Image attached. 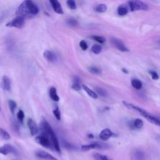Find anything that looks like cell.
<instances>
[{
  "mask_svg": "<svg viewBox=\"0 0 160 160\" xmlns=\"http://www.w3.org/2000/svg\"><path fill=\"white\" fill-rule=\"evenodd\" d=\"M39 13V8L32 1L26 0L20 4L16 10V15L24 18L36 15Z\"/></svg>",
  "mask_w": 160,
  "mask_h": 160,
  "instance_id": "1",
  "label": "cell"
},
{
  "mask_svg": "<svg viewBox=\"0 0 160 160\" xmlns=\"http://www.w3.org/2000/svg\"><path fill=\"white\" fill-rule=\"evenodd\" d=\"M41 124L42 129L44 132V134L46 135H47L50 139L52 145H53V147L55 149V150L58 153H61V148H60L58 139L54 131H53V128H51V125L45 119H43L42 120Z\"/></svg>",
  "mask_w": 160,
  "mask_h": 160,
  "instance_id": "2",
  "label": "cell"
},
{
  "mask_svg": "<svg viewBox=\"0 0 160 160\" xmlns=\"http://www.w3.org/2000/svg\"><path fill=\"white\" fill-rule=\"evenodd\" d=\"M24 23L25 18L21 16H18L15 18L12 19L11 21L6 23V26L10 28H16L21 29L24 26Z\"/></svg>",
  "mask_w": 160,
  "mask_h": 160,
  "instance_id": "3",
  "label": "cell"
},
{
  "mask_svg": "<svg viewBox=\"0 0 160 160\" xmlns=\"http://www.w3.org/2000/svg\"><path fill=\"white\" fill-rule=\"evenodd\" d=\"M128 6L131 11L148 10V6L141 1H131L128 2Z\"/></svg>",
  "mask_w": 160,
  "mask_h": 160,
  "instance_id": "4",
  "label": "cell"
},
{
  "mask_svg": "<svg viewBox=\"0 0 160 160\" xmlns=\"http://www.w3.org/2000/svg\"><path fill=\"white\" fill-rule=\"evenodd\" d=\"M108 148V145L99 142H93L90 144H85L81 146V150L83 151H87L91 150H104Z\"/></svg>",
  "mask_w": 160,
  "mask_h": 160,
  "instance_id": "5",
  "label": "cell"
},
{
  "mask_svg": "<svg viewBox=\"0 0 160 160\" xmlns=\"http://www.w3.org/2000/svg\"><path fill=\"white\" fill-rule=\"evenodd\" d=\"M35 141L38 144L41 145L44 148H51L53 147V145H52L50 139L47 135H46L45 134H43L42 135H40V136L36 137Z\"/></svg>",
  "mask_w": 160,
  "mask_h": 160,
  "instance_id": "6",
  "label": "cell"
},
{
  "mask_svg": "<svg viewBox=\"0 0 160 160\" xmlns=\"http://www.w3.org/2000/svg\"><path fill=\"white\" fill-rule=\"evenodd\" d=\"M110 41L111 44L119 51H123V52H126L129 51L128 48L126 47L124 43L122 41L121 39H120L119 38H111L110 39Z\"/></svg>",
  "mask_w": 160,
  "mask_h": 160,
  "instance_id": "7",
  "label": "cell"
},
{
  "mask_svg": "<svg viewBox=\"0 0 160 160\" xmlns=\"http://www.w3.org/2000/svg\"><path fill=\"white\" fill-rule=\"evenodd\" d=\"M131 160H148V156L146 153L141 150L136 149L131 153Z\"/></svg>",
  "mask_w": 160,
  "mask_h": 160,
  "instance_id": "8",
  "label": "cell"
},
{
  "mask_svg": "<svg viewBox=\"0 0 160 160\" xmlns=\"http://www.w3.org/2000/svg\"><path fill=\"white\" fill-rule=\"evenodd\" d=\"M16 148L10 144H5L0 147V154L7 155L10 153H16Z\"/></svg>",
  "mask_w": 160,
  "mask_h": 160,
  "instance_id": "9",
  "label": "cell"
},
{
  "mask_svg": "<svg viewBox=\"0 0 160 160\" xmlns=\"http://www.w3.org/2000/svg\"><path fill=\"white\" fill-rule=\"evenodd\" d=\"M35 155L39 158L43 159L46 160H58L57 158L51 155L48 152H46L43 150H37L35 152Z\"/></svg>",
  "mask_w": 160,
  "mask_h": 160,
  "instance_id": "10",
  "label": "cell"
},
{
  "mask_svg": "<svg viewBox=\"0 0 160 160\" xmlns=\"http://www.w3.org/2000/svg\"><path fill=\"white\" fill-rule=\"evenodd\" d=\"M44 58L51 63H55L58 60V56L55 52L50 50H46L43 53Z\"/></svg>",
  "mask_w": 160,
  "mask_h": 160,
  "instance_id": "11",
  "label": "cell"
},
{
  "mask_svg": "<svg viewBox=\"0 0 160 160\" xmlns=\"http://www.w3.org/2000/svg\"><path fill=\"white\" fill-rule=\"evenodd\" d=\"M27 124L30 131V133L31 136H35L38 133V128L35 122L31 118H29L27 121Z\"/></svg>",
  "mask_w": 160,
  "mask_h": 160,
  "instance_id": "12",
  "label": "cell"
},
{
  "mask_svg": "<svg viewBox=\"0 0 160 160\" xmlns=\"http://www.w3.org/2000/svg\"><path fill=\"white\" fill-rule=\"evenodd\" d=\"M113 136H114V133L108 128L104 129L99 134V138L103 141H107L108 139Z\"/></svg>",
  "mask_w": 160,
  "mask_h": 160,
  "instance_id": "13",
  "label": "cell"
},
{
  "mask_svg": "<svg viewBox=\"0 0 160 160\" xmlns=\"http://www.w3.org/2000/svg\"><path fill=\"white\" fill-rule=\"evenodd\" d=\"M50 2L52 6L53 10H54V11L56 13H58V14H59V15L63 14L64 12H63V8L61 7V4L59 3V1H56V0H51Z\"/></svg>",
  "mask_w": 160,
  "mask_h": 160,
  "instance_id": "14",
  "label": "cell"
},
{
  "mask_svg": "<svg viewBox=\"0 0 160 160\" xmlns=\"http://www.w3.org/2000/svg\"><path fill=\"white\" fill-rule=\"evenodd\" d=\"M1 86L3 90H4L5 91H8L11 90V80L8 76H3Z\"/></svg>",
  "mask_w": 160,
  "mask_h": 160,
  "instance_id": "15",
  "label": "cell"
},
{
  "mask_svg": "<svg viewBox=\"0 0 160 160\" xmlns=\"http://www.w3.org/2000/svg\"><path fill=\"white\" fill-rule=\"evenodd\" d=\"M80 83H81V79H80L79 77L77 76H75L74 79H73V83L71 86V88L75 91H79L81 88Z\"/></svg>",
  "mask_w": 160,
  "mask_h": 160,
  "instance_id": "16",
  "label": "cell"
},
{
  "mask_svg": "<svg viewBox=\"0 0 160 160\" xmlns=\"http://www.w3.org/2000/svg\"><path fill=\"white\" fill-rule=\"evenodd\" d=\"M50 96L54 101H59V97L57 94L56 89L55 87H51L50 90Z\"/></svg>",
  "mask_w": 160,
  "mask_h": 160,
  "instance_id": "17",
  "label": "cell"
},
{
  "mask_svg": "<svg viewBox=\"0 0 160 160\" xmlns=\"http://www.w3.org/2000/svg\"><path fill=\"white\" fill-rule=\"evenodd\" d=\"M118 14L120 16H124L127 15L128 13V8L127 6L124 4H121L118 6Z\"/></svg>",
  "mask_w": 160,
  "mask_h": 160,
  "instance_id": "18",
  "label": "cell"
},
{
  "mask_svg": "<svg viewBox=\"0 0 160 160\" xmlns=\"http://www.w3.org/2000/svg\"><path fill=\"white\" fill-rule=\"evenodd\" d=\"M82 88H83V90L86 92V93H87V94L90 97L94 98V99H96L98 98V95H97L96 93L94 91H93L92 90H91L89 87H88L87 86L83 84L82 85Z\"/></svg>",
  "mask_w": 160,
  "mask_h": 160,
  "instance_id": "19",
  "label": "cell"
},
{
  "mask_svg": "<svg viewBox=\"0 0 160 160\" xmlns=\"http://www.w3.org/2000/svg\"><path fill=\"white\" fill-rule=\"evenodd\" d=\"M131 85L133 88L136 90H140L142 88V83L138 79H133L131 80Z\"/></svg>",
  "mask_w": 160,
  "mask_h": 160,
  "instance_id": "20",
  "label": "cell"
},
{
  "mask_svg": "<svg viewBox=\"0 0 160 160\" xmlns=\"http://www.w3.org/2000/svg\"><path fill=\"white\" fill-rule=\"evenodd\" d=\"M0 136H1L3 139L5 140H9L11 138L9 133L3 128H0Z\"/></svg>",
  "mask_w": 160,
  "mask_h": 160,
  "instance_id": "21",
  "label": "cell"
},
{
  "mask_svg": "<svg viewBox=\"0 0 160 160\" xmlns=\"http://www.w3.org/2000/svg\"><path fill=\"white\" fill-rule=\"evenodd\" d=\"M8 105H9V108H10L11 112L12 113V114H14L15 112V110L16 108V106H17L16 103L12 99H10L8 101Z\"/></svg>",
  "mask_w": 160,
  "mask_h": 160,
  "instance_id": "22",
  "label": "cell"
},
{
  "mask_svg": "<svg viewBox=\"0 0 160 160\" xmlns=\"http://www.w3.org/2000/svg\"><path fill=\"white\" fill-rule=\"evenodd\" d=\"M133 126L138 130L141 129L143 126V121L141 119H136L134 123H133Z\"/></svg>",
  "mask_w": 160,
  "mask_h": 160,
  "instance_id": "23",
  "label": "cell"
},
{
  "mask_svg": "<svg viewBox=\"0 0 160 160\" xmlns=\"http://www.w3.org/2000/svg\"><path fill=\"white\" fill-rule=\"evenodd\" d=\"M95 90H96V93L97 94V95H99L103 97H106L108 95L107 92H106L104 89L99 88V87H96L95 88Z\"/></svg>",
  "mask_w": 160,
  "mask_h": 160,
  "instance_id": "24",
  "label": "cell"
},
{
  "mask_svg": "<svg viewBox=\"0 0 160 160\" xmlns=\"http://www.w3.org/2000/svg\"><path fill=\"white\" fill-rule=\"evenodd\" d=\"M93 157H94L95 160H112L109 157L103 155L99 154V153H95V154L93 155Z\"/></svg>",
  "mask_w": 160,
  "mask_h": 160,
  "instance_id": "25",
  "label": "cell"
},
{
  "mask_svg": "<svg viewBox=\"0 0 160 160\" xmlns=\"http://www.w3.org/2000/svg\"><path fill=\"white\" fill-rule=\"evenodd\" d=\"M102 50V47L101 45L99 44H94L91 48V51L92 52H93L96 55L99 54V53H101Z\"/></svg>",
  "mask_w": 160,
  "mask_h": 160,
  "instance_id": "26",
  "label": "cell"
},
{
  "mask_svg": "<svg viewBox=\"0 0 160 160\" xmlns=\"http://www.w3.org/2000/svg\"><path fill=\"white\" fill-rule=\"evenodd\" d=\"M106 10H107V6L105 4H99L96 8V11L98 13H104Z\"/></svg>",
  "mask_w": 160,
  "mask_h": 160,
  "instance_id": "27",
  "label": "cell"
},
{
  "mask_svg": "<svg viewBox=\"0 0 160 160\" xmlns=\"http://www.w3.org/2000/svg\"><path fill=\"white\" fill-rule=\"evenodd\" d=\"M66 24L70 26H76L78 25V22L77 21V20L76 19L70 18L66 20Z\"/></svg>",
  "mask_w": 160,
  "mask_h": 160,
  "instance_id": "28",
  "label": "cell"
},
{
  "mask_svg": "<svg viewBox=\"0 0 160 160\" xmlns=\"http://www.w3.org/2000/svg\"><path fill=\"white\" fill-rule=\"evenodd\" d=\"M88 71L92 73V74H95V75H99L101 73V70L99 69L97 67H95V66H91V67L88 68Z\"/></svg>",
  "mask_w": 160,
  "mask_h": 160,
  "instance_id": "29",
  "label": "cell"
},
{
  "mask_svg": "<svg viewBox=\"0 0 160 160\" xmlns=\"http://www.w3.org/2000/svg\"><path fill=\"white\" fill-rule=\"evenodd\" d=\"M11 124H12V128L15 132L19 133V123L16 121L15 119H13L12 122H11Z\"/></svg>",
  "mask_w": 160,
  "mask_h": 160,
  "instance_id": "30",
  "label": "cell"
},
{
  "mask_svg": "<svg viewBox=\"0 0 160 160\" xmlns=\"http://www.w3.org/2000/svg\"><path fill=\"white\" fill-rule=\"evenodd\" d=\"M53 115H55V118L57 119V120H58V121L61 120V112H60L58 106H56V107L53 110Z\"/></svg>",
  "mask_w": 160,
  "mask_h": 160,
  "instance_id": "31",
  "label": "cell"
},
{
  "mask_svg": "<svg viewBox=\"0 0 160 160\" xmlns=\"http://www.w3.org/2000/svg\"><path fill=\"white\" fill-rule=\"evenodd\" d=\"M66 3H67L68 6L71 10H75L76 8V3L75 1H73V0H68V1L66 2Z\"/></svg>",
  "mask_w": 160,
  "mask_h": 160,
  "instance_id": "32",
  "label": "cell"
},
{
  "mask_svg": "<svg viewBox=\"0 0 160 160\" xmlns=\"http://www.w3.org/2000/svg\"><path fill=\"white\" fill-rule=\"evenodd\" d=\"M93 39H94L95 41H98L99 43H101V44H103L105 42V38L104 37H102V36H93L91 37Z\"/></svg>",
  "mask_w": 160,
  "mask_h": 160,
  "instance_id": "33",
  "label": "cell"
},
{
  "mask_svg": "<svg viewBox=\"0 0 160 160\" xmlns=\"http://www.w3.org/2000/svg\"><path fill=\"white\" fill-rule=\"evenodd\" d=\"M24 112L22 110H19V111L17 113V118H18V119L19 120V121L23 122V119H24Z\"/></svg>",
  "mask_w": 160,
  "mask_h": 160,
  "instance_id": "34",
  "label": "cell"
},
{
  "mask_svg": "<svg viewBox=\"0 0 160 160\" xmlns=\"http://www.w3.org/2000/svg\"><path fill=\"white\" fill-rule=\"evenodd\" d=\"M79 46L84 51H86L88 49V44L84 40H81V41L79 42Z\"/></svg>",
  "mask_w": 160,
  "mask_h": 160,
  "instance_id": "35",
  "label": "cell"
},
{
  "mask_svg": "<svg viewBox=\"0 0 160 160\" xmlns=\"http://www.w3.org/2000/svg\"><path fill=\"white\" fill-rule=\"evenodd\" d=\"M149 73H150V74L151 75V78H152L153 79L157 80V79H159V75H158V74L156 71H150Z\"/></svg>",
  "mask_w": 160,
  "mask_h": 160,
  "instance_id": "36",
  "label": "cell"
},
{
  "mask_svg": "<svg viewBox=\"0 0 160 160\" xmlns=\"http://www.w3.org/2000/svg\"><path fill=\"white\" fill-rule=\"evenodd\" d=\"M6 16V13L5 12H0V23L4 21Z\"/></svg>",
  "mask_w": 160,
  "mask_h": 160,
  "instance_id": "37",
  "label": "cell"
},
{
  "mask_svg": "<svg viewBox=\"0 0 160 160\" xmlns=\"http://www.w3.org/2000/svg\"><path fill=\"white\" fill-rule=\"evenodd\" d=\"M64 146L66 148H68V149H71L72 150V149L75 148V147L73 146V145H72V144H70L68 143H66V142L64 143Z\"/></svg>",
  "mask_w": 160,
  "mask_h": 160,
  "instance_id": "38",
  "label": "cell"
},
{
  "mask_svg": "<svg viewBox=\"0 0 160 160\" xmlns=\"http://www.w3.org/2000/svg\"><path fill=\"white\" fill-rule=\"evenodd\" d=\"M122 71L124 72V73H126V74H127V73H128V70H126L124 69V68H123V69H122Z\"/></svg>",
  "mask_w": 160,
  "mask_h": 160,
  "instance_id": "39",
  "label": "cell"
},
{
  "mask_svg": "<svg viewBox=\"0 0 160 160\" xmlns=\"http://www.w3.org/2000/svg\"><path fill=\"white\" fill-rule=\"evenodd\" d=\"M88 136L89 138H94V136H93V134H89L88 135Z\"/></svg>",
  "mask_w": 160,
  "mask_h": 160,
  "instance_id": "40",
  "label": "cell"
},
{
  "mask_svg": "<svg viewBox=\"0 0 160 160\" xmlns=\"http://www.w3.org/2000/svg\"><path fill=\"white\" fill-rule=\"evenodd\" d=\"M0 111H1V105H0Z\"/></svg>",
  "mask_w": 160,
  "mask_h": 160,
  "instance_id": "41",
  "label": "cell"
}]
</instances>
